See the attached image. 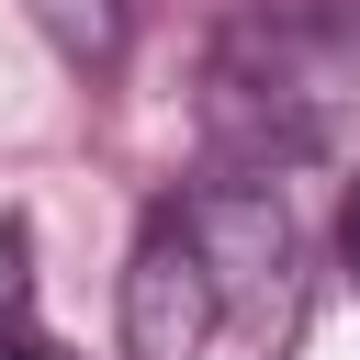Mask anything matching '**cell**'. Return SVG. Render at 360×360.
Here are the masks:
<instances>
[{"mask_svg":"<svg viewBox=\"0 0 360 360\" xmlns=\"http://www.w3.org/2000/svg\"><path fill=\"white\" fill-rule=\"evenodd\" d=\"M0 360H68L34 326V236L22 225H0Z\"/></svg>","mask_w":360,"mask_h":360,"instance_id":"cell-3","label":"cell"},{"mask_svg":"<svg viewBox=\"0 0 360 360\" xmlns=\"http://www.w3.org/2000/svg\"><path fill=\"white\" fill-rule=\"evenodd\" d=\"M315 304L304 225L259 169L180 180L124 259V360H292Z\"/></svg>","mask_w":360,"mask_h":360,"instance_id":"cell-1","label":"cell"},{"mask_svg":"<svg viewBox=\"0 0 360 360\" xmlns=\"http://www.w3.org/2000/svg\"><path fill=\"white\" fill-rule=\"evenodd\" d=\"M202 135L236 169H304L360 135V0H259L202 56Z\"/></svg>","mask_w":360,"mask_h":360,"instance_id":"cell-2","label":"cell"},{"mask_svg":"<svg viewBox=\"0 0 360 360\" xmlns=\"http://www.w3.org/2000/svg\"><path fill=\"white\" fill-rule=\"evenodd\" d=\"M338 259H349V281H360V180H349V202H338Z\"/></svg>","mask_w":360,"mask_h":360,"instance_id":"cell-4","label":"cell"}]
</instances>
